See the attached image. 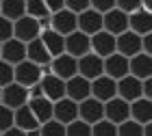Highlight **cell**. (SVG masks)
Instances as JSON below:
<instances>
[{
  "label": "cell",
  "instance_id": "37",
  "mask_svg": "<svg viewBox=\"0 0 152 136\" xmlns=\"http://www.w3.org/2000/svg\"><path fill=\"white\" fill-rule=\"evenodd\" d=\"M63 9L72 11L74 15H78V13L89 9V0H63Z\"/></svg>",
  "mask_w": 152,
  "mask_h": 136
},
{
  "label": "cell",
  "instance_id": "19",
  "mask_svg": "<svg viewBox=\"0 0 152 136\" xmlns=\"http://www.w3.org/2000/svg\"><path fill=\"white\" fill-rule=\"evenodd\" d=\"M63 50H65V54H70L74 58L85 56V54H89V37L74 30L72 35L63 37Z\"/></svg>",
  "mask_w": 152,
  "mask_h": 136
},
{
  "label": "cell",
  "instance_id": "36",
  "mask_svg": "<svg viewBox=\"0 0 152 136\" xmlns=\"http://www.w3.org/2000/svg\"><path fill=\"white\" fill-rule=\"evenodd\" d=\"M89 9H94L96 13L104 15L111 9H115V0H89Z\"/></svg>",
  "mask_w": 152,
  "mask_h": 136
},
{
  "label": "cell",
  "instance_id": "45",
  "mask_svg": "<svg viewBox=\"0 0 152 136\" xmlns=\"http://www.w3.org/2000/svg\"><path fill=\"white\" fill-rule=\"evenodd\" d=\"M143 136H152V123H146V125H143Z\"/></svg>",
  "mask_w": 152,
  "mask_h": 136
},
{
  "label": "cell",
  "instance_id": "35",
  "mask_svg": "<svg viewBox=\"0 0 152 136\" xmlns=\"http://www.w3.org/2000/svg\"><path fill=\"white\" fill-rule=\"evenodd\" d=\"M115 9H120L122 13L130 15V13L141 9V0H115Z\"/></svg>",
  "mask_w": 152,
  "mask_h": 136
},
{
  "label": "cell",
  "instance_id": "38",
  "mask_svg": "<svg viewBox=\"0 0 152 136\" xmlns=\"http://www.w3.org/2000/svg\"><path fill=\"white\" fill-rule=\"evenodd\" d=\"M11 82H13V67L4 60H0V89H4Z\"/></svg>",
  "mask_w": 152,
  "mask_h": 136
},
{
  "label": "cell",
  "instance_id": "12",
  "mask_svg": "<svg viewBox=\"0 0 152 136\" xmlns=\"http://www.w3.org/2000/svg\"><path fill=\"white\" fill-rule=\"evenodd\" d=\"M89 93H91L94 99H98L100 104H104V101L117 97V91H115V80L107 78V76H100L89 82Z\"/></svg>",
  "mask_w": 152,
  "mask_h": 136
},
{
  "label": "cell",
  "instance_id": "18",
  "mask_svg": "<svg viewBox=\"0 0 152 136\" xmlns=\"http://www.w3.org/2000/svg\"><path fill=\"white\" fill-rule=\"evenodd\" d=\"M115 91H117V97L124 99V101H135L141 97V80H137L133 76H124L115 82Z\"/></svg>",
  "mask_w": 152,
  "mask_h": 136
},
{
  "label": "cell",
  "instance_id": "25",
  "mask_svg": "<svg viewBox=\"0 0 152 136\" xmlns=\"http://www.w3.org/2000/svg\"><path fill=\"white\" fill-rule=\"evenodd\" d=\"M28 110L31 114L35 117V121L41 125L46 123V121L52 119V101H48L46 97H35V99H28Z\"/></svg>",
  "mask_w": 152,
  "mask_h": 136
},
{
  "label": "cell",
  "instance_id": "1",
  "mask_svg": "<svg viewBox=\"0 0 152 136\" xmlns=\"http://www.w3.org/2000/svg\"><path fill=\"white\" fill-rule=\"evenodd\" d=\"M41 76H44V69L33 65L31 60H22L20 65L13 67V82L24 86V89H31V86L39 84Z\"/></svg>",
  "mask_w": 152,
  "mask_h": 136
},
{
  "label": "cell",
  "instance_id": "6",
  "mask_svg": "<svg viewBox=\"0 0 152 136\" xmlns=\"http://www.w3.org/2000/svg\"><path fill=\"white\" fill-rule=\"evenodd\" d=\"M39 89H41V95L48 99V101H59L65 97V82L57 76H52V73H46V76H41L39 80Z\"/></svg>",
  "mask_w": 152,
  "mask_h": 136
},
{
  "label": "cell",
  "instance_id": "28",
  "mask_svg": "<svg viewBox=\"0 0 152 136\" xmlns=\"http://www.w3.org/2000/svg\"><path fill=\"white\" fill-rule=\"evenodd\" d=\"M13 127H18L22 132H31V130H37L39 127V123L35 121V117L28 110V106H22L18 110H13Z\"/></svg>",
  "mask_w": 152,
  "mask_h": 136
},
{
  "label": "cell",
  "instance_id": "22",
  "mask_svg": "<svg viewBox=\"0 0 152 136\" xmlns=\"http://www.w3.org/2000/svg\"><path fill=\"white\" fill-rule=\"evenodd\" d=\"M128 112H130V119L139 125H146V123H152V101L150 99H135L128 104Z\"/></svg>",
  "mask_w": 152,
  "mask_h": 136
},
{
  "label": "cell",
  "instance_id": "41",
  "mask_svg": "<svg viewBox=\"0 0 152 136\" xmlns=\"http://www.w3.org/2000/svg\"><path fill=\"white\" fill-rule=\"evenodd\" d=\"M44 4H46V9H48V13H50V15L63 9V0H44Z\"/></svg>",
  "mask_w": 152,
  "mask_h": 136
},
{
  "label": "cell",
  "instance_id": "2",
  "mask_svg": "<svg viewBox=\"0 0 152 136\" xmlns=\"http://www.w3.org/2000/svg\"><path fill=\"white\" fill-rule=\"evenodd\" d=\"M0 104L11 108V110L26 106L28 104V89H24V86H20L15 82L7 84L4 89H0Z\"/></svg>",
  "mask_w": 152,
  "mask_h": 136
},
{
  "label": "cell",
  "instance_id": "15",
  "mask_svg": "<svg viewBox=\"0 0 152 136\" xmlns=\"http://www.w3.org/2000/svg\"><path fill=\"white\" fill-rule=\"evenodd\" d=\"M102 69H104V76L111 80H120L124 76H128V58L122 56V54H111V56L102 58Z\"/></svg>",
  "mask_w": 152,
  "mask_h": 136
},
{
  "label": "cell",
  "instance_id": "33",
  "mask_svg": "<svg viewBox=\"0 0 152 136\" xmlns=\"http://www.w3.org/2000/svg\"><path fill=\"white\" fill-rule=\"evenodd\" d=\"M91 136H117V125L109 123L107 119L91 125Z\"/></svg>",
  "mask_w": 152,
  "mask_h": 136
},
{
  "label": "cell",
  "instance_id": "10",
  "mask_svg": "<svg viewBox=\"0 0 152 136\" xmlns=\"http://www.w3.org/2000/svg\"><path fill=\"white\" fill-rule=\"evenodd\" d=\"M102 30L109 32V35H122V32L128 30V15L122 13L120 9H111L109 13L102 15Z\"/></svg>",
  "mask_w": 152,
  "mask_h": 136
},
{
  "label": "cell",
  "instance_id": "9",
  "mask_svg": "<svg viewBox=\"0 0 152 136\" xmlns=\"http://www.w3.org/2000/svg\"><path fill=\"white\" fill-rule=\"evenodd\" d=\"M78 119L85 121L87 125H94L98 121L104 119V104H100L98 99L87 97L78 104Z\"/></svg>",
  "mask_w": 152,
  "mask_h": 136
},
{
  "label": "cell",
  "instance_id": "40",
  "mask_svg": "<svg viewBox=\"0 0 152 136\" xmlns=\"http://www.w3.org/2000/svg\"><path fill=\"white\" fill-rule=\"evenodd\" d=\"M141 54H148V56H152V32L141 37Z\"/></svg>",
  "mask_w": 152,
  "mask_h": 136
},
{
  "label": "cell",
  "instance_id": "21",
  "mask_svg": "<svg viewBox=\"0 0 152 136\" xmlns=\"http://www.w3.org/2000/svg\"><path fill=\"white\" fill-rule=\"evenodd\" d=\"M65 97L76 101V104H80L83 99L91 97V93H89V80L80 78V76H74L70 80H65Z\"/></svg>",
  "mask_w": 152,
  "mask_h": 136
},
{
  "label": "cell",
  "instance_id": "27",
  "mask_svg": "<svg viewBox=\"0 0 152 136\" xmlns=\"http://www.w3.org/2000/svg\"><path fill=\"white\" fill-rule=\"evenodd\" d=\"M39 41L44 43L46 52L50 54V58H54V56H59V54H63V52H65V50H63V37H61V35H57V32H54V30H50V28L41 30Z\"/></svg>",
  "mask_w": 152,
  "mask_h": 136
},
{
  "label": "cell",
  "instance_id": "16",
  "mask_svg": "<svg viewBox=\"0 0 152 136\" xmlns=\"http://www.w3.org/2000/svg\"><path fill=\"white\" fill-rule=\"evenodd\" d=\"M104 119L109 123H113V125H120L124 121H128L130 119L128 101H124L120 97H113V99L104 101Z\"/></svg>",
  "mask_w": 152,
  "mask_h": 136
},
{
  "label": "cell",
  "instance_id": "17",
  "mask_svg": "<svg viewBox=\"0 0 152 136\" xmlns=\"http://www.w3.org/2000/svg\"><path fill=\"white\" fill-rule=\"evenodd\" d=\"M115 52L122 54V56H126V58L139 54L141 52V37L135 35V32H130V30L117 35L115 37Z\"/></svg>",
  "mask_w": 152,
  "mask_h": 136
},
{
  "label": "cell",
  "instance_id": "11",
  "mask_svg": "<svg viewBox=\"0 0 152 136\" xmlns=\"http://www.w3.org/2000/svg\"><path fill=\"white\" fill-rule=\"evenodd\" d=\"M0 60L9 63L11 67L20 65L22 60H26V43L18 41V39H9L0 45Z\"/></svg>",
  "mask_w": 152,
  "mask_h": 136
},
{
  "label": "cell",
  "instance_id": "8",
  "mask_svg": "<svg viewBox=\"0 0 152 136\" xmlns=\"http://www.w3.org/2000/svg\"><path fill=\"white\" fill-rule=\"evenodd\" d=\"M50 30H54L61 37H67L76 30V15L67 9H61L50 15Z\"/></svg>",
  "mask_w": 152,
  "mask_h": 136
},
{
  "label": "cell",
  "instance_id": "30",
  "mask_svg": "<svg viewBox=\"0 0 152 136\" xmlns=\"http://www.w3.org/2000/svg\"><path fill=\"white\" fill-rule=\"evenodd\" d=\"M65 136H91V125H87L85 121L76 119V121L65 125Z\"/></svg>",
  "mask_w": 152,
  "mask_h": 136
},
{
  "label": "cell",
  "instance_id": "34",
  "mask_svg": "<svg viewBox=\"0 0 152 136\" xmlns=\"http://www.w3.org/2000/svg\"><path fill=\"white\" fill-rule=\"evenodd\" d=\"M13 127V110L0 104V134Z\"/></svg>",
  "mask_w": 152,
  "mask_h": 136
},
{
  "label": "cell",
  "instance_id": "26",
  "mask_svg": "<svg viewBox=\"0 0 152 136\" xmlns=\"http://www.w3.org/2000/svg\"><path fill=\"white\" fill-rule=\"evenodd\" d=\"M26 15V0H0V17L18 22Z\"/></svg>",
  "mask_w": 152,
  "mask_h": 136
},
{
  "label": "cell",
  "instance_id": "3",
  "mask_svg": "<svg viewBox=\"0 0 152 136\" xmlns=\"http://www.w3.org/2000/svg\"><path fill=\"white\" fill-rule=\"evenodd\" d=\"M48 69H50L52 76L61 78L65 82V80H70L74 76H78V67H76V58L70 56V54H59V56H54L50 60V65H48Z\"/></svg>",
  "mask_w": 152,
  "mask_h": 136
},
{
  "label": "cell",
  "instance_id": "32",
  "mask_svg": "<svg viewBox=\"0 0 152 136\" xmlns=\"http://www.w3.org/2000/svg\"><path fill=\"white\" fill-rule=\"evenodd\" d=\"M117 136H143V125L135 123L133 119L117 125Z\"/></svg>",
  "mask_w": 152,
  "mask_h": 136
},
{
  "label": "cell",
  "instance_id": "31",
  "mask_svg": "<svg viewBox=\"0 0 152 136\" xmlns=\"http://www.w3.org/2000/svg\"><path fill=\"white\" fill-rule=\"evenodd\" d=\"M39 136H65V125H61L59 121H46L39 125Z\"/></svg>",
  "mask_w": 152,
  "mask_h": 136
},
{
  "label": "cell",
  "instance_id": "5",
  "mask_svg": "<svg viewBox=\"0 0 152 136\" xmlns=\"http://www.w3.org/2000/svg\"><path fill=\"white\" fill-rule=\"evenodd\" d=\"M76 67H78V76L85 80H96L100 76H104V69H102V58L96 56V54H85V56L76 58Z\"/></svg>",
  "mask_w": 152,
  "mask_h": 136
},
{
  "label": "cell",
  "instance_id": "42",
  "mask_svg": "<svg viewBox=\"0 0 152 136\" xmlns=\"http://www.w3.org/2000/svg\"><path fill=\"white\" fill-rule=\"evenodd\" d=\"M141 97L143 99H152V78L141 80Z\"/></svg>",
  "mask_w": 152,
  "mask_h": 136
},
{
  "label": "cell",
  "instance_id": "44",
  "mask_svg": "<svg viewBox=\"0 0 152 136\" xmlns=\"http://www.w3.org/2000/svg\"><path fill=\"white\" fill-rule=\"evenodd\" d=\"M141 11H152V0H141Z\"/></svg>",
  "mask_w": 152,
  "mask_h": 136
},
{
  "label": "cell",
  "instance_id": "39",
  "mask_svg": "<svg viewBox=\"0 0 152 136\" xmlns=\"http://www.w3.org/2000/svg\"><path fill=\"white\" fill-rule=\"evenodd\" d=\"M9 39H13V22L0 17V45L4 41H9Z\"/></svg>",
  "mask_w": 152,
  "mask_h": 136
},
{
  "label": "cell",
  "instance_id": "20",
  "mask_svg": "<svg viewBox=\"0 0 152 136\" xmlns=\"http://www.w3.org/2000/svg\"><path fill=\"white\" fill-rule=\"evenodd\" d=\"M128 76L137 80H148L152 78V58L148 54H135L128 58Z\"/></svg>",
  "mask_w": 152,
  "mask_h": 136
},
{
  "label": "cell",
  "instance_id": "13",
  "mask_svg": "<svg viewBox=\"0 0 152 136\" xmlns=\"http://www.w3.org/2000/svg\"><path fill=\"white\" fill-rule=\"evenodd\" d=\"M76 30L83 32V35L91 37L96 32L102 30V15L100 13H96L94 9H87L76 15Z\"/></svg>",
  "mask_w": 152,
  "mask_h": 136
},
{
  "label": "cell",
  "instance_id": "4",
  "mask_svg": "<svg viewBox=\"0 0 152 136\" xmlns=\"http://www.w3.org/2000/svg\"><path fill=\"white\" fill-rule=\"evenodd\" d=\"M39 35H41V28H39L37 19L24 15V17H20L18 22H13V39H18V41L31 43L33 39H37Z\"/></svg>",
  "mask_w": 152,
  "mask_h": 136
},
{
  "label": "cell",
  "instance_id": "14",
  "mask_svg": "<svg viewBox=\"0 0 152 136\" xmlns=\"http://www.w3.org/2000/svg\"><path fill=\"white\" fill-rule=\"evenodd\" d=\"M52 119L54 121H59L61 125H67V123H72V121L78 119V104L72 99H59V101H54L52 104Z\"/></svg>",
  "mask_w": 152,
  "mask_h": 136
},
{
  "label": "cell",
  "instance_id": "23",
  "mask_svg": "<svg viewBox=\"0 0 152 136\" xmlns=\"http://www.w3.org/2000/svg\"><path fill=\"white\" fill-rule=\"evenodd\" d=\"M128 30L130 32H135V35H150L152 32V15L148 11H135V13H130L128 15Z\"/></svg>",
  "mask_w": 152,
  "mask_h": 136
},
{
  "label": "cell",
  "instance_id": "7",
  "mask_svg": "<svg viewBox=\"0 0 152 136\" xmlns=\"http://www.w3.org/2000/svg\"><path fill=\"white\" fill-rule=\"evenodd\" d=\"M89 52L96 54V56H100V58H107V56H111V54H115V37L104 32V30L91 35L89 37Z\"/></svg>",
  "mask_w": 152,
  "mask_h": 136
},
{
  "label": "cell",
  "instance_id": "24",
  "mask_svg": "<svg viewBox=\"0 0 152 136\" xmlns=\"http://www.w3.org/2000/svg\"><path fill=\"white\" fill-rule=\"evenodd\" d=\"M26 60H31L33 65H37V67H46V65H50V54L46 52V47L44 43L39 41V37L37 39H33L31 43H26Z\"/></svg>",
  "mask_w": 152,
  "mask_h": 136
},
{
  "label": "cell",
  "instance_id": "43",
  "mask_svg": "<svg viewBox=\"0 0 152 136\" xmlns=\"http://www.w3.org/2000/svg\"><path fill=\"white\" fill-rule=\"evenodd\" d=\"M0 136H26V132H22V130H18V127H11V130H7V132H2Z\"/></svg>",
  "mask_w": 152,
  "mask_h": 136
},
{
  "label": "cell",
  "instance_id": "29",
  "mask_svg": "<svg viewBox=\"0 0 152 136\" xmlns=\"http://www.w3.org/2000/svg\"><path fill=\"white\" fill-rule=\"evenodd\" d=\"M26 15L33 17V19H41V17H48V13L44 0H26Z\"/></svg>",
  "mask_w": 152,
  "mask_h": 136
}]
</instances>
